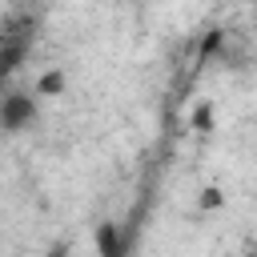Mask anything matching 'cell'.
<instances>
[{
	"mask_svg": "<svg viewBox=\"0 0 257 257\" xmlns=\"http://www.w3.org/2000/svg\"><path fill=\"white\" fill-rule=\"evenodd\" d=\"M32 116H36V108H32V96H28V92H8V96H4L0 120H4L8 133H20L24 124H32Z\"/></svg>",
	"mask_w": 257,
	"mask_h": 257,
	"instance_id": "1",
	"label": "cell"
},
{
	"mask_svg": "<svg viewBox=\"0 0 257 257\" xmlns=\"http://www.w3.org/2000/svg\"><path fill=\"white\" fill-rule=\"evenodd\" d=\"M24 52H28V36H24V32H4V36H0V72L8 76V72L24 60Z\"/></svg>",
	"mask_w": 257,
	"mask_h": 257,
	"instance_id": "2",
	"label": "cell"
},
{
	"mask_svg": "<svg viewBox=\"0 0 257 257\" xmlns=\"http://www.w3.org/2000/svg\"><path fill=\"white\" fill-rule=\"evenodd\" d=\"M96 249H100V257H124L128 253V241L120 237V229L112 221H100L96 225Z\"/></svg>",
	"mask_w": 257,
	"mask_h": 257,
	"instance_id": "3",
	"label": "cell"
},
{
	"mask_svg": "<svg viewBox=\"0 0 257 257\" xmlns=\"http://www.w3.org/2000/svg\"><path fill=\"white\" fill-rule=\"evenodd\" d=\"M60 88H64V72H56V68H52V72H44V76H40V84H36V92H40V96H56Z\"/></svg>",
	"mask_w": 257,
	"mask_h": 257,
	"instance_id": "4",
	"label": "cell"
},
{
	"mask_svg": "<svg viewBox=\"0 0 257 257\" xmlns=\"http://www.w3.org/2000/svg\"><path fill=\"white\" fill-rule=\"evenodd\" d=\"M221 40H225V32H221V28H209V36L201 40V52H197V56H201V60H209V56L221 48Z\"/></svg>",
	"mask_w": 257,
	"mask_h": 257,
	"instance_id": "5",
	"label": "cell"
},
{
	"mask_svg": "<svg viewBox=\"0 0 257 257\" xmlns=\"http://www.w3.org/2000/svg\"><path fill=\"white\" fill-rule=\"evenodd\" d=\"M221 201H225V197H221V189H205V193H201V209H217Z\"/></svg>",
	"mask_w": 257,
	"mask_h": 257,
	"instance_id": "6",
	"label": "cell"
},
{
	"mask_svg": "<svg viewBox=\"0 0 257 257\" xmlns=\"http://www.w3.org/2000/svg\"><path fill=\"white\" fill-rule=\"evenodd\" d=\"M193 124H197L201 133H209V124H213V116H209V108H205V104L197 108V116H193Z\"/></svg>",
	"mask_w": 257,
	"mask_h": 257,
	"instance_id": "7",
	"label": "cell"
},
{
	"mask_svg": "<svg viewBox=\"0 0 257 257\" xmlns=\"http://www.w3.org/2000/svg\"><path fill=\"white\" fill-rule=\"evenodd\" d=\"M48 257H64V245H52V249H48Z\"/></svg>",
	"mask_w": 257,
	"mask_h": 257,
	"instance_id": "8",
	"label": "cell"
}]
</instances>
